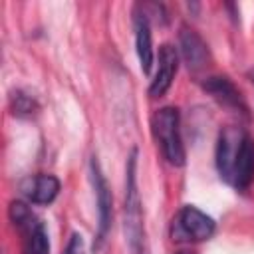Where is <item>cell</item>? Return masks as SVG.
Masks as SVG:
<instances>
[{"label": "cell", "mask_w": 254, "mask_h": 254, "mask_svg": "<svg viewBox=\"0 0 254 254\" xmlns=\"http://www.w3.org/2000/svg\"><path fill=\"white\" fill-rule=\"evenodd\" d=\"M216 169L224 183L236 190H248L254 183V137L240 125L220 129L216 139Z\"/></svg>", "instance_id": "cell-1"}, {"label": "cell", "mask_w": 254, "mask_h": 254, "mask_svg": "<svg viewBox=\"0 0 254 254\" xmlns=\"http://www.w3.org/2000/svg\"><path fill=\"white\" fill-rule=\"evenodd\" d=\"M123 230H125V240H127L129 252L131 254H147L143 206H141V196H139V189H137V149H133L127 159Z\"/></svg>", "instance_id": "cell-2"}, {"label": "cell", "mask_w": 254, "mask_h": 254, "mask_svg": "<svg viewBox=\"0 0 254 254\" xmlns=\"http://www.w3.org/2000/svg\"><path fill=\"white\" fill-rule=\"evenodd\" d=\"M151 131L153 137L167 159V163L181 167L185 165V145L181 137V113L177 107L167 105L153 113L151 117Z\"/></svg>", "instance_id": "cell-3"}, {"label": "cell", "mask_w": 254, "mask_h": 254, "mask_svg": "<svg viewBox=\"0 0 254 254\" xmlns=\"http://www.w3.org/2000/svg\"><path fill=\"white\" fill-rule=\"evenodd\" d=\"M8 216L12 224L22 232L24 254H50V236L44 222L32 212V208L22 200H12L8 206Z\"/></svg>", "instance_id": "cell-4"}, {"label": "cell", "mask_w": 254, "mask_h": 254, "mask_svg": "<svg viewBox=\"0 0 254 254\" xmlns=\"http://www.w3.org/2000/svg\"><path fill=\"white\" fill-rule=\"evenodd\" d=\"M214 230V218L192 204L181 206L171 220V238L175 242H202L208 240Z\"/></svg>", "instance_id": "cell-5"}, {"label": "cell", "mask_w": 254, "mask_h": 254, "mask_svg": "<svg viewBox=\"0 0 254 254\" xmlns=\"http://www.w3.org/2000/svg\"><path fill=\"white\" fill-rule=\"evenodd\" d=\"M89 179L91 187L95 192V202H97V232H95V244L93 248L99 250L101 244L107 238V232L111 228V216H113V196L107 185V179L103 175V169L99 165V159L93 155L89 161Z\"/></svg>", "instance_id": "cell-6"}, {"label": "cell", "mask_w": 254, "mask_h": 254, "mask_svg": "<svg viewBox=\"0 0 254 254\" xmlns=\"http://www.w3.org/2000/svg\"><path fill=\"white\" fill-rule=\"evenodd\" d=\"M202 89L214 99L218 101L222 107L234 111V113H248V105L242 97V93L238 91V87L232 83L230 77L226 75H210L202 81Z\"/></svg>", "instance_id": "cell-7"}, {"label": "cell", "mask_w": 254, "mask_h": 254, "mask_svg": "<svg viewBox=\"0 0 254 254\" xmlns=\"http://www.w3.org/2000/svg\"><path fill=\"white\" fill-rule=\"evenodd\" d=\"M177 69H179V52L175 46L171 44H163L159 48V54H157V71H155V77L151 79V85H149V95L151 97H161L169 91L175 75H177Z\"/></svg>", "instance_id": "cell-8"}, {"label": "cell", "mask_w": 254, "mask_h": 254, "mask_svg": "<svg viewBox=\"0 0 254 254\" xmlns=\"http://www.w3.org/2000/svg\"><path fill=\"white\" fill-rule=\"evenodd\" d=\"M133 30H135V50L141 64V69L145 73L151 71L155 52H153V36H151V22L143 8V4H137L133 8Z\"/></svg>", "instance_id": "cell-9"}, {"label": "cell", "mask_w": 254, "mask_h": 254, "mask_svg": "<svg viewBox=\"0 0 254 254\" xmlns=\"http://www.w3.org/2000/svg\"><path fill=\"white\" fill-rule=\"evenodd\" d=\"M62 183L56 175L50 173H38L30 175L20 183V192L34 204H50L60 194Z\"/></svg>", "instance_id": "cell-10"}, {"label": "cell", "mask_w": 254, "mask_h": 254, "mask_svg": "<svg viewBox=\"0 0 254 254\" xmlns=\"http://www.w3.org/2000/svg\"><path fill=\"white\" fill-rule=\"evenodd\" d=\"M179 44H181L183 60L189 65V69H200L206 65L210 52H208L206 42L200 38V34L196 30L183 26L181 34H179Z\"/></svg>", "instance_id": "cell-11"}, {"label": "cell", "mask_w": 254, "mask_h": 254, "mask_svg": "<svg viewBox=\"0 0 254 254\" xmlns=\"http://www.w3.org/2000/svg\"><path fill=\"white\" fill-rule=\"evenodd\" d=\"M10 109L18 117H28V115L38 111V101L30 93H26L22 89H16L10 95Z\"/></svg>", "instance_id": "cell-12"}, {"label": "cell", "mask_w": 254, "mask_h": 254, "mask_svg": "<svg viewBox=\"0 0 254 254\" xmlns=\"http://www.w3.org/2000/svg\"><path fill=\"white\" fill-rule=\"evenodd\" d=\"M64 254H85V242H83V236L79 232H71Z\"/></svg>", "instance_id": "cell-13"}, {"label": "cell", "mask_w": 254, "mask_h": 254, "mask_svg": "<svg viewBox=\"0 0 254 254\" xmlns=\"http://www.w3.org/2000/svg\"><path fill=\"white\" fill-rule=\"evenodd\" d=\"M177 254H192V252H177Z\"/></svg>", "instance_id": "cell-14"}, {"label": "cell", "mask_w": 254, "mask_h": 254, "mask_svg": "<svg viewBox=\"0 0 254 254\" xmlns=\"http://www.w3.org/2000/svg\"><path fill=\"white\" fill-rule=\"evenodd\" d=\"M250 75H252V81H254V71H252V73H250Z\"/></svg>", "instance_id": "cell-15"}]
</instances>
